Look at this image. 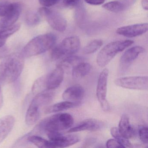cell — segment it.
I'll return each instance as SVG.
<instances>
[{
  "label": "cell",
  "instance_id": "6da1fadb",
  "mask_svg": "<svg viewBox=\"0 0 148 148\" xmlns=\"http://www.w3.org/2000/svg\"><path fill=\"white\" fill-rule=\"evenodd\" d=\"M73 123L74 119L71 114L67 113H58L41 120L32 131L27 134L28 136H39L51 132H60L70 129L73 125Z\"/></svg>",
  "mask_w": 148,
  "mask_h": 148
},
{
  "label": "cell",
  "instance_id": "7a4b0ae2",
  "mask_svg": "<svg viewBox=\"0 0 148 148\" xmlns=\"http://www.w3.org/2000/svg\"><path fill=\"white\" fill-rule=\"evenodd\" d=\"M24 57L22 53L9 54L0 63V84H8L18 79L24 69Z\"/></svg>",
  "mask_w": 148,
  "mask_h": 148
},
{
  "label": "cell",
  "instance_id": "3957f363",
  "mask_svg": "<svg viewBox=\"0 0 148 148\" xmlns=\"http://www.w3.org/2000/svg\"><path fill=\"white\" fill-rule=\"evenodd\" d=\"M54 96L53 90H45L35 95L27 111V125L32 126L38 122L41 115V110L53 101Z\"/></svg>",
  "mask_w": 148,
  "mask_h": 148
},
{
  "label": "cell",
  "instance_id": "277c9868",
  "mask_svg": "<svg viewBox=\"0 0 148 148\" xmlns=\"http://www.w3.org/2000/svg\"><path fill=\"white\" fill-rule=\"evenodd\" d=\"M57 37L53 34L38 35L31 40L24 47L22 55L30 58L45 52L51 49L56 43Z\"/></svg>",
  "mask_w": 148,
  "mask_h": 148
},
{
  "label": "cell",
  "instance_id": "5b68a950",
  "mask_svg": "<svg viewBox=\"0 0 148 148\" xmlns=\"http://www.w3.org/2000/svg\"><path fill=\"white\" fill-rule=\"evenodd\" d=\"M134 43L131 40H117L109 43L99 53L97 58V64L101 67L106 66L119 52L132 45Z\"/></svg>",
  "mask_w": 148,
  "mask_h": 148
},
{
  "label": "cell",
  "instance_id": "8992f818",
  "mask_svg": "<svg viewBox=\"0 0 148 148\" xmlns=\"http://www.w3.org/2000/svg\"><path fill=\"white\" fill-rule=\"evenodd\" d=\"M80 41L77 36H71L64 39L58 45L51 48V58L53 61L60 60L67 56L73 55L78 51Z\"/></svg>",
  "mask_w": 148,
  "mask_h": 148
},
{
  "label": "cell",
  "instance_id": "52a82bcc",
  "mask_svg": "<svg viewBox=\"0 0 148 148\" xmlns=\"http://www.w3.org/2000/svg\"><path fill=\"white\" fill-rule=\"evenodd\" d=\"M38 13L45 19L53 29L59 32L65 31L67 27V21L59 13L47 8L43 7L40 8Z\"/></svg>",
  "mask_w": 148,
  "mask_h": 148
},
{
  "label": "cell",
  "instance_id": "ba28073f",
  "mask_svg": "<svg viewBox=\"0 0 148 148\" xmlns=\"http://www.w3.org/2000/svg\"><path fill=\"white\" fill-rule=\"evenodd\" d=\"M50 142V148H65L73 145L79 142L77 135H64L59 132H51L46 133Z\"/></svg>",
  "mask_w": 148,
  "mask_h": 148
},
{
  "label": "cell",
  "instance_id": "9c48e42d",
  "mask_svg": "<svg viewBox=\"0 0 148 148\" xmlns=\"http://www.w3.org/2000/svg\"><path fill=\"white\" fill-rule=\"evenodd\" d=\"M116 85L126 89L147 90L148 78L147 76L126 77L117 79L114 81Z\"/></svg>",
  "mask_w": 148,
  "mask_h": 148
},
{
  "label": "cell",
  "instance_id": "30bf717a",
  "mask_svg": "<svg viewBox=\"0 0 148 148\" xmlns=\"http://www.w3.org/2000/svg\"><path fill=\"white\" fill-rule=\"evenodd\" d=\"M109 71L108 69H104L99 74L97 85V98L103 110L107 111L110 110V105L106 99L107 82Z\"/></svg>",
  "mask_w": 148,
  "mask_h": 148
},
{
  "label": "cell",
  "instance_id": "8fae6325",
  "mask_svg": "<svg viewBox=\"0 0 148 148\" xmlns=\"http://www.w3.org/2000/svg\"><path fill=\"white\" fill-rule=\"evenodd\" d=\"M145 49L141 46L133 47L126 50L122 55L119 60V73L124 74L139 55L143 53Z\"/></svg>",
  "mask_w": 148,
  "mask_h": 148
},
{
  "label": "cell",
  "instance_id": "7c38bea8",
  "mask_svg": "<svg viewBox=\"0 0 148 148\" xmlns=\"http://www.w3.org/2000/svg\"><path fill=\"white\" fill-rule=\"evenodd\" d=\"M21 9L20 3L8 4L5 14L0 20V28H5L14 25L20 16Z\"/></svg>",
  "mask_w": 148,
  "mask_h": 148
},
{
  "label": "cell",
  "instance_id": "4fadbf2b",
  "mask_svg": "<svg viewBox=\"0 0 148 148\" xmlns=\"http://www.w3.org/2000/svg\"><path fill=\"white\" fill-rule=\"evenodd\" d=\"M64 69L59 65L48 75L45 76L46 90H54L58 88L63 82Z\"/></svg>",
  "mask_w": 148,
  "mask_h": 148
},
{
  "label": "cell",
  "instance_id": "5bb4252c",
  "mask_svg": "<svg viewBox=\"0 0 148 148\" xmlns=\"http://www.w3.org/2000/svg\"><path fill=\"white\" fill-rule=\"evenodd\" d=\"M148 29L147 23L136 24L119 27L117 29L116 33L126 38L138 37L147 32Z\"/></svg>",
  "mask_w": 148,
  "mask_h": 148
},
{
  "label": "cell",
  "instance_id": "9a60e30c",
  "mask_svg": "<svg viewBox=\"0 0 148 148\" xmlns=\"http://www.w3.org/2000/svg\"><path fill=\"white\" fill-rule=\"evenodd\" d=\"M85 95V90L79 84L68 87L63 92L62 98L65 101L73 103H80Z\"/></svg>",
  "mask_w": 148,
  "mask_h": 148
},
{
  "label": "cell",
  "instance_id": "2e32d148",
  "mask_svg": "<svg viewBox=\"0 0 148 148\" xmlns=\"http://www.w3.org/2000/svg\"><path fill=\"white\" fill-rule=\"evenodd\" d=\"M103 126V123L102 121L94 119H89L82 121L75 127L70 129L67 132L73 133L85 130L94 131L100 130Z\"/></svg>",
  "mask_w": 148,
  "mask_h": 148
},
{
  "label": "cell",
  "instance_id": "e0dca14e",
  "mask_svg": "<svg viewBox=\"0 0 148 148\" xmlns=\"http://www.w3.org/2000/svg\"><path fill=\"white\" fill-rule=\"evenodd\" d=\"M15 123V119L12 115H7L0 118V144L11 132Z\"/></svg>",
  "mask_w": 148,
  "mask_h": 148
},
{
  "label": "cell",
  "instance_id": "ac0fdd59",
  "mask_svg": "<svg viewBox=\"0 0 148 148\" xmlns=\"http://www.w3.org/2000/svg\"><path fill=\"white\" fill-rule=\"evenodd\" d=\"M118 129L120 134L127 139L132 138L135 135L134 129L132 127L129 117L126 114H123L121 116Z\"/></svg>",
  "mask_w": 148,
  "mask_h": 148
},
{
  "label": "cell",
  "instance_id": "d6986e66",
  "mask_svg": "<svg viewBox=\"0 0 148 148\" xmlns=\"http://www.w3.org/2000/svg\"><path fill=\"white\" fill-rule=\"evenodd\" d=\"M80 103H73L67 101L60 102L46 107L45 110V113L49 114L65 110L78 106Z\"/></svg>",
  "mask_w": 148,
  "mask_h": 148
},
{
  "label": "cell",
  "instance_id": "ffe728a7",
  "mask_svg": "<svg viewBox=\"0 0 148 148\" xmlns=\"http://www.w3.org/2000/svg\"><path fill=\"white\" fill-rule=\"evenodd\" d=\"M92 66L90 64L83 62L79 63L73 67L72 71L73 77L76 79L85 77L90 71Z\"/></svg>",
  "mask_w": 148,
  "mask_h": 148
},
{
  "label": "cell",
  "instance_id": "44dd1931",
  "mask_svg": "<svg viewBox=\"0 0 148 148\" xmlns=\"http://www.w3.org/2000/svg\"><path fill=\"white\" fill-rule=\"evenodd\" d=\"M103 40L95 39L88 43L83 49V52L86 54H92L97 51L103 45Z\"/></svg>",
  "mask_w": 148,
  "mask_h": 148
},
{
  "label": "cell",
  "instance_id": "7402d4cb",
  "mask_svg": "<svg viewBox=\"0 0 148 148\" xmlns=\"http://www.w3.org/2000/svg\"><path fill=\"white\" fill-rule=\"evenodd\" d=\"M110 133L112 136L115 138L118 142H119L125 148L132 147V145L131 144L129 139L125 138L123 136L120 132L119 131L118 129L116 127H112L110 130Z\"/></svg>",
  "mask_w": 148,
  "mask_h": 148
},
{
  "label": "cell",
  "instance_id": "603a6c76",
  "mask_svg": "<svg viewBox=\"0 0 148 148\" xmlns=\"http://www.w3.org/2000/svg\"><path fill=\"white\" fill-rule=\"evenodd\" d=\"M103 7L109 12L115 13L122 12L125 8L124 4L119 1H112L106 3Z\"/></svg>",
  "mask_w": 148,
  "mask_h": 148
},
{
  "label": "cell",
  "instance_id": "cb8c5ba5",
  "mask_svg": "<svg viewBox=\"0 0 148 148\" xmlns=\"http://www.w3.org/2000/svg\"><path fill=\"white\" fill-rule=\"evenodd\" d=\"M40 15L38 13L29 12L25 16V22L28 25L33 26L39 24L40 21Z\"/></svg>",
  "mask_w": 148,
  "mask_h": 148
},
{
  "label": "cell",
  "instance_id": "d4e9b609",
  "mask_svg": "<svg viewBox=\"0 0 148 148\" xmlns=\"http://www.w3.org/2000/svg\"><path fill=\"white\" fill-rule=\"evenodd\" d=\"M20 28V25L19 24L14 25L5 28H1L0 30V36L7 39L10 36L18 31Z\"/></svg>",
  "mask_w": 148,
  "mask_h": 148
},
{
  "label": "cell",
  "instance_id": "484cf974",
  "mask_svg": "<svg viewBox=\"0 0 148 148\" xmlns=\"http://www.w3.org/2000/svg\"><path fill=\"white\" fill-rule=\"evenodd\" d=\"M148 131L147 126H141L138 129V134L140 140L145 144H148Z\"/></svg>",
  "mask_w": 148,
  "mask_h": 148
},
{
  "label": "cell",
  "instance_id": "4316f807",
  "mask_svg": "<svg viewBox=\"0 0 148 148\" xmlns=\"http://www.w3.org/2000/svg\"><path fill=\"white\" fill-rule=\"evenodd\" d=\"M106 146L108 148H124L123 146L119 142L115 139H110L106 143Z\"/></svg>",
  "mask_w": 148,
  "mask_h": 148
},
{
  "label": "cell",
  "instance_id": "83f0119b",
  "mask_svg": "<svg viewBox=\"0 0 148 148\" xmlns=\"http://www.w3.org/2000/svg\"><path fill=\"white\" fill-rule=\"evenodd\" d=\"M60 0H39V3L44 7H50L57 4Z\"/></svg>",
  "mask_w": 148,
  "mask_h": 148
},
{
  "label": "cell",
  "instance_id": "f1b7e54d",
  "mask_svg": "<svg viewBox=\"0 0 148 148\" xmlns=\"http://www.w3.org/2000/svg\"><path fill=\"white\" fill-rule=\"evenodd\" d=\"M9 54V50L6 47L4 46L0 48V59L4 58Z\"/></svg>",
  "mask_w": 148,
  "mask_h": 148
},
{
  "label": "cell",
  "instance_id": "f546056e",
  "mask_svg": "<svg viewBox=\"0 0 148 148\" xmlns=\"http://www.w3.org/2000/svg\"><path fill=\"white\" fill-rule=\"evenodd\" d=\"M87 4L92 5H99L104 3L105 0H85Z\"/></svg>",
  "mask_w": 148,
  "mask_h": 148
},
{
  "label": "cell",
  "instance_id": "4dcf8cb0",
  "mask_svg": "<svg viewBox=\"0 0 148 148\" xmlns=\"http://www.w3.org/2000/svg\"><path fill=\"white\" fill-rule=\"evenodd\" d=\"M80 0H64V5L67 6H71L77 4Z\"/></svg>",
  "mask_w": 148,
  "mask_h": 148
},
{
  "label": "cell",
  "instance_id": "1f68e13d",
  "mask_svg": "<svg viewBox=\"0 0 148 148\" xmlns=\"http://www.w3.org/2000/svg\"><path fill=\"white\" fill-rule=\"evenodd\" d=\"M7 5V3L0 4V17H2L5 15Z\"/></svg>",
  "mask_w": 148,
  "mask_h": 148
},
{
  "label": "cell",
  "instance_id": "d6a6232c",
  "mask_svg": "<svg viewBox=\"0 0 148 148\" xmlns=\"http://www.w3.org/2000/svg\"><path fill=\"white\" fill-rule=\"evenodd\" d=\"M4 99H3V92H2V89H1V84H0V110H1L3 106L4 103Z\"/></svg>",
  "mask_w": 148,
  "mask_h": 148
},
{
  "label": "cell",
  "instance_id": "836d02e7",
  "mask_svg": "<svg viewBox=\"0 0 148 148\" xmlns=\"http://www.w3.org/2000/svg\"><path fill=\"white\" fill-rule=\"evenodd\" d=\"M142 7L145 10H148V0H141Z\"/></svg>",
  "mask_w": 148,
  "mask_h": 148
},
{
  "label": "cell",
  "instance_id": "e575fe53",
  "mask_svg": "<svg viewBox=\"0 0 148 148\" xmlns=\"http://www.w3.org/2000/svg\"><path fill=\"white\" fill-rule=\"evenodd\" d=\"M7 39L0 36V48L5 46Z\"/></svg>",
  "mask_w": 148,
  "mask_h": 148
}]
</instances>
